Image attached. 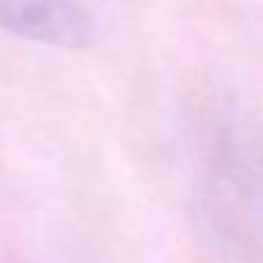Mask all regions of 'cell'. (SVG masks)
<instances>
[{
  "instance_id": "cell-1",
  "label": "cell",
  "mask_w": 263,
  "mask_h": 263,
  "mask_svg": "<svg viewBox=\"0 0 263 263\" xmlns=\"http://www.w3.org/2000/svg\"><path fill=\"white\" fill-rule=\"evenodd\" d=\"M0 30L51 49H84L98 33L93 0H0Z\"/></svg>"
}]
</instances>
